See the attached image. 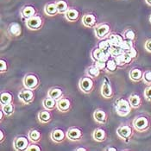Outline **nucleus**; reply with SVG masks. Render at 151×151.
<instances>
[{"label":"nucleus","instance_id":"obj_1","mask_svg":"<svg viewBox=\"0 0 151 151\" xmlns=\"http://www.w3.org/2000/svg\"><path fill=\"white\" fill-rule=\"evenodd\" d=\"M132 125H133V128L137 132H140V133L146 132L150 129V119L148 116H143V115L137 116L133 120Z\"/></svg>","mask_w":151,"mask_h":151},{"label":"nucleus","instance_id":"obj_2","mask_svg":"<svg viewBox=\"0 0 151 151\" xmlns=\"http://www.w3.org/2000/svg\"><path fill=\"white\" fill-rule=\"evenodd\" d=\"M133 108L129 104V100H126L123 98L118 99L115 103V111L116 114L121 116H127L131 112Z\"/></svg>","mask_w":151,"mask_h":151},{"label":"nucleus","instance_id":"obj_3","mask_svg":"<svg viewBox=\"0 0 151 151\" xmlns=\"http://www.w3.org/2000/svg\"><path fill=\"white\" fill-rule=\"evenodd\" d=\"M79 88L85 94H90L93 92L95 88V84L93 78L85 75L79 81Z\"/></svg>","mask_w":151,"mask_h":151},{"label":"nucleus","instance_id":"obj_4","mask_svg":"<svg viewBox=\"0 0 151 151\" xmlns=\"http://www.w3.org/2000/svg\"><path fill=\"white\" fill-rule=\"evenodd\" d=\"M23 84L25 88L35 91L40 86V80L34 73H28L23 77Z\"/></svg>","mask_w":151,"mask_h":151},{"label":"nucleus","instance_id":"obj_5","mask_svg":"<svg viewBox=\"0 0 151 151\" xmlns=\"http://www.w3.org/2000/svg\"><path fill=\"white\" fill-rule=\"evenodd\" d=\"M94 33L98 39L104 40L106 39L111 34V26L108 23H100L94 28Z\"/></svg>","mask_w":151,"mask_h":151},{"label":"nucleus","instance_id":"obj_6","mask_svg":"<svg viewBox=\"0 0 151 151\" xmlns=\"http://www.w3.org/2000/svg\"><path fill=\"white\" fill-rule=\"evenodd\" d=\"M18 99L23 105H30L35 100L34 91L24 87L18 93Z\"/></svg>","mask_w":151,"mask_h":151},{"label":"nucleus","instance_id":"obj_7","mask_svg":"<svg viewBox=\"0 0 151 151\" xmlns=\"http://www.w3.org/2000/svg\"><path fill=\"white\" fill-rule=\"evenodd\" d=\"M29 139L24 136H18L13 141V148L17 151H24L29 145Z\"/></svg>","mask_w":151,"mask_h":151},{"label":"nucleus","instance_id":"obj_8","mask_svg":"<svg viewBox=\"0 0 151 151\" xmlns=\"http://www.w3.org/2000/svg\"><path fill=\"white\" fill-rule=\"evenodd\" d=\"M116 135L124 141H129L133 135V129L131 126L127 124L120 125L116 129Z\"/></svg>","mask_w":151,"mask_h":151},{"label":"nucleus","instance_id":"obj_9","mask_svg":"<svg viewBox=\"0 0 151 151\" xmlns=\"http://www.w3.org/2000/svg\"><path fill=\"white\" fill-rule=\"evenodd\" d=\"M43 24V20L40 16L35 15L34 17H30L29 19L26 20V26L28 29L31 30H38L42 28Z\"/></svg>","mask_w":151,"mask_h":151},{"label":"nucleus","instance_id":"obj_10","mask_svg":"<svg viewBox=\"0 0 151 151\" xmlns=\"http://www.w3.org/2000/svg\"><path fill=\"white\" fill-rule=\"evenodd\" d=\"M67 137L72 142H78L83 138V131L79 127H70L67 131Z\"/></svg>","mask_w":151,"mask_h":151},{"label":"nucleus","instance_id":"obj_11","mask_svg":"<svg viewBox=\"0 0 151 151\" xmlns=\"http://www.w3.org/2000/svg\"><path fill=\"white\" fill-rule=\"evenodd\" d=\"M92 58L95 60H105L107 61L109 59L111 58V55L109 51L103 50L99 47H95L92 51Z\"/></svg>","mask_w":151,"mask_h":151},{"label":"nucleus","instance_id":"obj_12","mask_svg":"<svg viewBox=\"0 0 151 151\" xmlns=\"http://www.w3.org/2000/svg\"><path fill=\"white\" fill-rule=\"evenodd\" d=\"M50 137H51V140L55 143H61L66 140V138H68L67 132H65L63 129L60 128L53 129L50 134Z\"/></svg>","mask_w":151,"mask_h":151},{"label":"nucleus","instance_id":"obj_13","mask_svg":"<svg viewBox=\"0 0 151 151\" xmlns=\"http://www.w3.org/2000/svg\"><path fill=\"white\" fill-rule=\"evenodd\" d=\"M100 93L105 99H111L113 97V90L110 84V81L105 78L100 89Z\"/></svg>","mask_w":151,"mask_h":151},{"label":"nucleus","instance_id":"obj_14","mask_svg":"<svg viewBox=\"0 0 151 151\" xmlns=\"http://www.w3.org/2000/svg\"><path fill=\"white\" fill-rule=\"evenodd\" d=\"M93 117L94 121L99 124H105L108 119L107 114L104 110L102 109H97L94 111L93 114Z\"/></svg>","mask_w":151,"mask_h":151},{"label":"nucleus","instance_id":"obj_15","mask_svg":"<svg viewBox=\"0 0 151 151\" xmlns=\"http://www.w3.org/2000/svg\"><path fill=\"white\" fill-rule=\"evenodd\" d=\"M71 106H72L71 100L67 97H62L57 100V109L60 112L69 111Z\"/></svg>","mask_w":151,"mask_h":151},{"label":"nucleus","instance_id":"obj_16","mask_svg":"<svg viewBox=\"0 0 151 151\" xmlns=\"http://www.w3.org/2000/svg\"><path fill=\"white\" fill-rule=\"evenodd\" d=\"M82 24L86 28H90V29L95 28L97 26V18L93 14L90 13L85 14L82 17Z\"/></svg>","mask_w":151,"mask_h":151},{"label":"nucleus","instance_id":"obj_17","mask_svg":"<svg viewBox=\"0 0 151 151\" xmlns=\"http://www.w3.org/2000/svg\"><path fill=\"white\" fill-rule=\"evenodd\" d=\"M116 60V64H117V67L122 68H124L125 66H127L129 64H130L133 60V59L131 58L126 52L123 53L122 55H118L115 57Z\"/></svg>","mask_w":151,"mask_h":151},{"label":"nucleus","instance_id":"obj_18","mask_svg":"<svg viewBox=\"0 0 151 151\" xmlns=\"http://www.w3.org/2000/svg\"><path fill=\"white\" fill-rule=\"evenodd\" d=\"M7 32L12 37H18L22 35V27L18 23H12L7 28Z\"/></svg>","mask_w":151,"mask_h":151},{"label":"nucleus","instance_id":"obj_19","mask_svg":"<svg viewBox=\"0 0 151 151\" xmlns=\"http://www.w3.org/2000/svg\"><path fill=\"white\" fill-rule=\"evenodd\" d=\"M93 139L97 142H103L107 138V134L105 130L102 128H97L93 130Z\"/></svg>","mask_w":151,"mask_h":151},{"label":"nucleus","instance_id":"obj_20","mask_svg":"<svg viewBox=\"0 0 151 151\" xmlns=\"http://www.w3.org/2000/svg\"><path fill=\"white\" fill-rule=\"evenodd\" d=\"M35 14H36V10L34 6L31 5H26L21 10V16L25 20H28L30 17L35 16Z\"/></svg>","mask_w":151,"mask_h":151},{"label":"nucleus","instance_id":"obj_21","mask_svg":"<svg viewBox=\"0 0 151 151\" xmlns=\"http://www.w3.org/2000/svg\"><path fill=\"white\" fill-rule=\"evenodd\" d=\"M143 72L140 68H132L129 73V77L133 82H140L142 81Z\"/></svg>","mask_w":151,"mask_h":151},{"label":"nucleus","instance_id":"obj_22","mask_svg":"<svg viewBox=\"0 0 151 151\" xmlns=\"http://www.w3.org/2000/svg\"><path fill=\"white\" fill-rule=\"evenodd\" d=\"M64 15H65L66 19L71 23L76 22L80 17V12L77 9H74V8H69Z\"/></svg>","mask_w":151,"mask_h":151},{"label":"nucleus","instance_id":"obj_23","mask_svg":"<svg viewBox=\"0 0 151 151\" xmlns=\"http://www.w3.org/2000/svg\"><path fill=\"white\" fill-rule=\"evenodd\" d=\"M49 111H47V110L39 111V113L37 115V118H38V121L41 124H48L52 120V114Z\"/></svg>","mask_w":151,"mask_h":151},{"label":"nucleus","instance_id":"obj_24","mask_svg":"<svg viewBox=\"0 0 151 151\" xmlns=\"http://www.w3.org/2000/svg\"><path fill=\"white\" fill-rule=\"evenodd\" d=\"M42 105H43V107H44L45 110L53 111L55 108H57V100L47 96V98H45L42 100Z\"/></svg>","mask_w":151,"mask_h":151},{"label":"nucleus","instance_id":"obj_25","mask_svg":"<svg viewBox=\"0 0 151 151\" xmlns=\"http://www.w3.org/2000/svg\"><path fill=\"white\" fill-rule=\"evenodd\" d=\"M106 39L108 40L111 46H120L122 41L124 40V36L115 33H111Z\"/></svg>","mask_w":151,"mask_h":151},{"label":"nucleus","instance_id":"obj_26","mask_svg":"<svg viewBox=\"0 0 151 151\" xmlns=\"http://www.w3.org/2000/svg\"><path fill=\"white\" fill-rule=\"evenodd\" d=\"M129 104H130L131 107L133 109L139 108L140 106L142 105V103L141 97H140L138 94H136V93H132V94L129 95Z\"/></svg>","mask_w":151,"mask_h":151},{"label":"nucleus","instance_id":"obj_27","mask_svg":"<svg viewBox=\"0 0 151 151\" xmlns=\"http://www.w3.org/2000/svg\"><path fill=\"white\" fill-rule=\"evenodd\" d=\"M47 96L58 100L60 98L63 97V91H62V89H60L59 87H52L47 91Z\"/></svg>","mask_w":151,"mask_h":151},{"label":"nucleus","instance_id":"obj_28","mask_svg":"<svg viewBox=\"0 0 151 151\" xmlns=\"http://www.w3.org/2000/svg\"><path fill=\"white\" fill-rule=\"evenodd\" d=\"M28 137L31 142H38L42 139V134L38 129H31L28 132Z\"/></svg>","mask_w":151,"mask_h":151},{"label":"nucleus","instance_id":"obj_29","mask_svg":"<svg viewBox=\"0 0 151 151\" xmlns=\"http://www.w3.org/2000/svg\"><path fill=\"white\" fill-rule=\"evenodd\" d=\"M100 74H101V71L95 65L89 66L86 70V75H87L93 79L98 78Z\"/></svg>","mask_w":151,"mask_h":151},{"label":"nucleus","instance_id":"obj_30","mask_svg":"<svg viewBox=\"0 0 151 151\" xmlns=\"http://www.w3.org/2000/svg\"><path fill=\"white\" fill-rule=\"evenodd\" d=\"M44 12L47 16H50V17L56 16L57 14H59L58 9L56 7L55 3H49V4H46L45 8H44Z\"/></svg>","mask_w":151,"mask_h":151},{"label":"nucleus","instance_id":"obj_31","mask_svg":"<svg viewBox=\"0 0 151 151\" xmlns=\"http://www.w3.org/2000/svg\"><path fill=\"white\" fill-rule=\"evenodd\" d=\"M12 102H13V96L12 93L9 92H4L1 93V101H0L1 105L11 104Z\"/></svg>","mask_w":151,"mask_h":151},{"label":"nucleus","instance_id":"obj_32","mask_svg":"<svg viewBox=\"0 0 151 151\" xmlns=\"http://www.w3.org/2000/svg\"><path fill=\"white\" fill-rule=\"evenodd\" d=\"M55 4H56V7L58 9L59 14H65L68 12V10L69 9L68 3L64 0H57L55 2Z\"/></svg>","mask_w":151,"mask_h":151},{"label":"nucleus","instance_id":"obj_33","mask_svg":"<svg viewBox=\"0 0 151 151\" xmlns=\"http://www.w3.org/2000/svg\"><path fill=\"white\" fill-rule=\"evenodd\" d=\"M1 109L3 110L5 116H11L15 112V106L13 105V103L1 105Z\"/></svg>","mask_w":151,"mask_h":151},{"label":"nucleus","instance_id":"obj_34","mask_svg":"<svg viewBox=\"0 0 151 151\" xmlns=\"http://www.w3.org/2000/svg\"><path fill=\"white\" fill-rule=\"evenodd\" d=\"M117 64L116 62V60L113 57H111L107 61H106V70L107 72L113 73L117 69Z\"/></svg>","mask_w":151,"mask_h":151},{"label":"nucleus","instance_id":"obj_35","mask_svg":"<svg viewBox=\"0 0 151 151\" xmlns=\"http://www.w3.org/2000/svg\"><path fill=\"white\" fill-rule=\"evenodd\" d=\"M108 51L111 55V57H113V58H115L116 56L122 55L123 53H124V51L119 46H111L110 48L108 49Z\"/></svg>","mask_w":151,"mask_h":151},{"label":"nucleus","instance_id":"obj_36","mask_svg":"<svg viewBox=\"0 0 151 151\" xmlns=\"http://www.w3.org/2000/svg\"><path fill=\"white\" fill-rule=\"evenodd\" d=\"M134 42H133V41H130V40H128V39H124V40L122 41V42H121V44H120V47L124 51V52H126V51H128L129 50L130 48H132V47H134Z\"/></svg>","mask_w":151,"mask_h":151},{"label":"nucleus","instance_id":"obj_37","mask_svg":"<svg viewBox=\"0 0 151 151\" xmlns=\"http://www.w3.org/2000/svg\"><path fill=\"white\" fill-rule=\"evenodd\" d=\"M123 36H124V39H128V40L133 41V42H135L136 39H137V35H136L135 31H134L132 29H126V30L124 31Z\"/></svg>","mask_w":151,"mask_h":151},{"label":"nucleus","instance_id":"obj_38","mask_svg":"<svg viewBox=\"0 0 151 151\" xmlns=\"http://www.w3.org/2000/svg\"><path fill=\"white\" fill-rule=\"evenodd\" d=\"M142 81H143L144 84H146L147 86H150L151 85V71L150 70H147V71L143 72Z\"/></svg>","mask_w":151,"mask_h":151},{"label":"nucleus","instance_id":"obj_39","mask_svg":"<svg viewBox=\"0 0 151 151\" xmlns=\"http://www.w3.org/2000/svg\"><path fill=\"white\" fill-rule=\"evenodd\" d=\"M110 47H111V45H110V43H109V42H108L107 39L101 40L100 42L98 45V47H99V48H101L103 50H106V51H108V49L110 48Z\"/></svg>","mask_w":151,"mask_h":151},{"label":"nucleus","instance_id":"obj_40","mask_svg":"<svg viewBox=\"0 0 151 151\" xmlns=\"http://www.w3.org/2000/svg\"><path fill=\"white\" fill-rule=\"evenodd\" d=\"M143 97L145 99V100H147L148 102H151V85L148 86L144 92H143Z\"/></svg>","mask_w":151,"mask_h":151},{"label":"nucleus","instance_id":"obj_41","mask_svg":"<svg viewBox=\"0 0 151 151\" xmlns=\"http://www.w3.org/2000/svg\"><path fill=\"white\" fill-rule=\"evenodd\" d=\"M94 62H95L94 65L101 72L106 70V61H105V60H95Z\"/></svg>","mask_w":151,"mask_h":151},{"label":"nucleus","instance_id":"obj_42","mask_svg":"<svg viewBox=\"0 0 151 151\" xmlns=\"http://www.w3.org/2000/svg\"><path fill=\"white\" fill-rule=\"evenodd\" d=\"M8 71V64H7V61L4 59H1L0 60V73H6Z\"/></svg>","mask_w":151,"mask_h":151},{"label":"nucleus","instance_id":"obj_43","mask_svg":"<svg viewBox=\"0 0 151 151\" xmlns=\"http://www.w3.org/2000/svg\"><path fill=\"white\" fill-rule=\"evenodd\" d=\"M42 150V149H41V147L38 145V144H36V142H32V143H30L29 145V147L27 148V150L25 151H41Z\"/></svg>","mask_w":151,"mask_h":151},{"label":"nucleus","instance_id":"obj_44","mask_svg":"<svg viewBox=\"0 0 151 151\" xmlns=\"http://www.w3.org/2000/svg\"><path fill=\"white\" fill-rule=\"evenodd\" d=\"M126 53H127L129 55L132 59H136L137 57V55H138V52H137V50L136 49L135 47H132V48H130L128 51H126Z\"/></svg>","mask_w":151,"mask_h":151},{"label":"nucleus","instance_id":"obj_45","mask_svg":"<svg viewBox=\"0 0 151 151\" xmlns=\"http://www.w3.org/2000/svg\"><path fill=\"white\" fill-rule=\"evenodd\" d=\"M144 48L147 52L151 53V39H148L144 43Z\"/></svg>","mask_w":151,"mask_h":151},{"label":"nucleus","instance_id":"obj_46","mask_svg":"<svg viewBox=\"0 0 151 151\" xmlns=\"http://www.w3.org/2000/svg\"><path fill=\"white\" fill-rule=\"evenodd\" d=\"M4 140V134L3 130H0V142L2 143Z\"/></svg>","mask_w":151,"mask_h":151},{"label":"nucleus","instance_id":"obj_47","mask_svg":"<svg viewBox=\"0 0 151 151\" xmlns=\"http://www.w3.org/2000/svg\"><path fill=\"white\" fill-rule=\"evenodd\" d=\"M105 150L107 151H116V148H113V147H108V148H106L105 149Z\"/></svg>","mask_w":151,"mask_h":151},{"label":"nucleus","instance_id":"obj_48","mask_svg":"<svg viewBox=\"0 0 151 151\" xmlns=\"http://www.w3.org/2000/svg\"><path fill=\"white\" fill-rule=\"evenodd\" d=\"M4 116H5V115H4V113L3 110L1 109V110H0V120H1V121L4 119Z\"/></svg>","mask_w":151,"mask_h":151},{"label":"nucleus","instance_id":"obj_49","mask_svg":"<svg viewBox=\"0 0 151 151\" xmlns=\"http://www.w3.org/2000/svg\"><path fill=\"white\" fill-rule=\"evenodd\" d=\"M75 150H76V151H86L87 150H86V148L81 147V148H77V149H75Z\"/></svg>","mask_w":151,"mask_h":151},{"label":"nucleus","instance_id":"obj_50","mask_svg":"<svg viewBox=\"0 0 151 151\" xmlns=\"http://www.w3.org/2000/svg\"><path fill=\"white\" fill-rule=\"evenodd\" d=\"M145 1H146V3H147L149 5H150L151 6V0H145Z\"/></svg>","mask_w":151,"mask_h":151},{"label":"nucleus","instance_id":"obj_51","mask_svg":"<svg viewBox=\"0 0 151 151\" xmlns=\"http://www.w3.org/2000/svg\"><path fill=\"white\" fill-rule=\"evenodd\" d=\"M150 22L151 23V15H150Z\"/></svg>","mask_w":151,"mask_h":151}]
</instances>
